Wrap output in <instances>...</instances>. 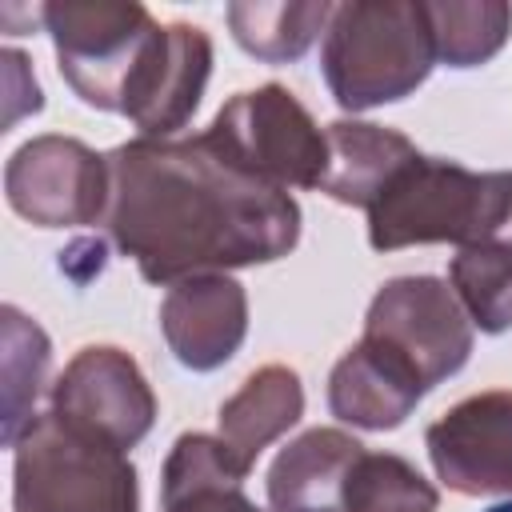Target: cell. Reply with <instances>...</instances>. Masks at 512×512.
I'll list each match as a JSON object with an SVG mask.
<instances>
[{"label": "cell", "instance_id": "obj_15", "mask_svg": "<svg viewBox=\"0 0 512 512\" xmlns=\"http://www.w3.org/2000/svg\"><path fill=\"white\" fill-rule=\"evenodd\" d=\"M324 132H328V172L320 192H328L336 204H352L364 212L400 176V168H408L420 156L404 132L384 124L336 120Z\"/></svg>", "mask_w": 512, "mask_h": 512}, {"label": "cell", "instance_id": "obj_20", "mask_svg": "<svg viewBox=\"0 0 512 512\" xmlns=\"http://www.w3.org/2000/svg\"><path fill=\"white\" fill-rule=\"evenodd\" d=\"M436 60L448 68H476L492 60L512 36V4L504 0H436L424 4Z\"/></svg>", "mask_w": 512, "mask_h": 512}, {"label": "cell", "instance_id": "obj_9", "mask_svg": "<svg viewBox=\"0 0 512 512\" xmlns=\"http://www.w3.org/2000/svg\"><path fill=\"white\" fill-rule=\"evenodd\" d=\"M52 416L128 452L156 424V396L140 364L112 344L80 348L52 384Z\"/></svg>", "mask_w": 512, "mask_h": 512}, {"label": "cell", "instance_id": "obj_3", "mask_svg": "<svg viewBox=\"0 0 512 512\" xmlns=\"http://www.w3.org/2000/svg\"><path fill=\"white\" fill-rule=\"evenodd\" d=\"M436 64L432 24L416 0H348L324 32V84L348 112L412 96Z\"/></svg>", "mask_w": 512, "mask_h": 512}, {"label": "cell", "instance_id": "obj_13", "mask_svg": "<svg viewBox=\"0 0 512 512\" xmlns=\"http://www.w3.org/2000/svg\"><path fill=\"white\" fill-rule=\"evenodd\" d=\"M424 392L428 388L404 360H396L392 352H384L380 344L364 336L336 360L328 376L332 416L352 428H368V432H388L404 424Z\"/></svg>", "mask_w": 512, "mask_h": 512}, {"label": "cell", "instance_id": "obj_10", "mask_svg": "<svg viewBox=\"0 0 512 512\" xmlns=\"http://www.w3.org/2000/svg\"><path fill=\"white\" fill-rule=\"evenodd\" d=\"M436 476L460 496H512V388L452 404L424 432Z\"/></svg>", "mask_w": 512, "mask_h": 512}, {"label": "cell", "instance_id": "obj_7", "mask_svg": "<svg viewBox=\"0 0 512 512\" xmlns=\"http://www.w3.org/2000/svg\"><path fill=\"white\" fill-rule=\"evenodd\" d=\"M364 340L404 360L424 388H436L468 364L472 320L440 276H396L372 296Z\"/></svg>", "mask_w": 512, "mask_h": 512}, {"label": "cell", "instance_id": "obj_17", "mask_svg": "<svg viewBox=\"0 0 512 512\" xmlns=\"http://www.w3.org/2000/svg\"><path fill=\"white\" fill-rule=\"evenodd\" d=\"M304 416V384L288 364L256 368L224 404H220V440L252 472L256 456L280 440Z\"/></svg>", "mask_w": 512, "mask_h": 512}, {"label": "cell", "instance_id": "obj_18", "mask_svg": "<svg viewBox=\"0 0 512 512\" xmlns=\"http://www.w3.org/2000/svg\"><path fill=\"white\" fill-rule=\"evenodd\" d=\"M336 4H264V0H236L228 4V28L236 44L264 60V64H288L300 60L320 32H328Z\"/></svg>", "mask_w": 512, "mask_h": 512}, {"label": "cell", "instance_id": "obj_6", "mask_svg": "<svg viewBox=\"0 0 512 512\" xmlns=\"http://www.w3.org/2000/svg\"><path fill=\"white\" fill-rule=\"evenodd\" d=\"M208 136L248 172L276 188H320L328 172V132L284 88L260 84L236 92L212 120Z\"/></svg>", "mask_w": 512, "mask_h": 512}, {"label": "cell", "instance_id": "obj_22", "mask_svg": "<svg viewBox=\"0 0 512 512\" xmlns=\"http://www.w3.org/2000/svg\"><path fill=\"white\" fill-rule=\"evenodd\" d=\"M440 492L396 452H360L344 484V512H436Z\"/></svg>", "mask_w": 512, "mask_h": 512}, {"label": "cell", "instance_id": "obj_19", "mask_svg": "<svg viewBox=\"0 0 512 512\" xmlns=\"http://www.w3.org/2000/svg\"><path fill=\"white\" fill-rule=\"evenodd\" d=\"M0 324H4V444L12 448L20 432L36 420V400L52 368V344L44 328L12 304L0 308Z\"/></svg>", "mask_w": 512, "mask_h": 512}, {"label": "cell", "instance_id": "obj_5", "mask_svg": "<svg viewBox=\"0 0 512 512\" xmlns=\"http://www.w3.org/2000/svg\"><path fill=\"white\" fill-rule=\"evenodd\" d=\"M64 84L100 112H120L160 24L136 0H56L40 8Z\"/></svg>", "mask_w": 512, "mask_h": 512}, {"label": "cell", "instance_id": "obj_8", "mask_svg": "<svg viewBox=\"0 0 512 512\" xmlns=\"http://www.w3.org/2000/svg\"><path fill=\"white\" fill-rule=\"evenodd\" d=\"M4 196L16 216L36 228H80L108 212L112 172L108 156L76 136H32L4 168Z\"/></svg>", "mask_w": 512, "mask_h": 512}, {"label": "cell", "instance_id": "obj_4", "mask_svg": "<svg viewBox=\"0 0 512 512\" xmlns=\"http://www.w3.org/2000/svg\"><path fill=\"white\" fill-rule=\"evenodd\" d=\"M12 452L16 512H140V484L128 452L52 412L36 416Z\"/></svg>", "mask_w": 512, "mask_h": 512}, {"label": "cell", "instance_id": "obj_16", "mask_svg": "<svg viewBox=\"0 0 512 512\" xmlns=\"http://www.w3.org/2000/svg\"><path fill=\"white\" fill-rule=\"evenodd\" d=\"M248 468L220 436H176L160 472V512H260L244 492Z\"/></svg>", "mask_w": 512, "mask_h": 512}, {"label": "cell", "instance_id": "obj_21", "mask_svg": "<svg viewBox=\"0 0 512 512\" xmlns=\"http://www.w3.org/2000/svg\"><path fill=\"white\" fill-rule=\"evenodd\" d=\"M448 284L464 304L472 328L508 332L512 328V244H472L448 264Z\"/></svg>", "mask_w": 512, "mask_h": 512}, {"label": "cell", "instance_id": "obj_11", "mask_svg": "<svg viewBox=\"0 0 512 512\" xmlns=\"http://www.w3.org/2000/svg\"><path fill=\"white\" fill-rule=\"evenodd\" d=\"M212 76V36L196 24H160L144 64L124 92V116L148 140H172L192 112Z\"/></svg>", "mask_w": 512, "mask_h": 512}, {"label": "cell", "instance_id": "obj_14", "mask_svg": "<svg viewBox=\"0 0 512 512\" xmlns=\"http://www.w3.org/2000/svg\"><path fill=\"white\" fill-rule=\"evenodd\" d=\"M364 444L340 428H308L268 468L272 512H344V484Z\"/></svg>", "mask_w": 512, "mask_h": 512}, {"label": "cell", "instance_id": "obj_12", "mask_svg": "<svg viewBox=\"0 0 512 512\" xmlns=\"http://www.w3.org/2000/svg\"><path fill=\"white\" fill-rule=\"evenodd\" d=\"M160 332L168 340V352L192 372L228 364L248 336L244 284L228 272L176 280L160 304Z\"/></svg>", "mask_w": 512, "mask_h": 512}, {"label": "cell", "instance_id": "obj_23", "mask_svg": "<svg viewBox=\"0 0 512 512\" xmlns=\"http://www.w3.org/2000/svg\"><path fill=\"white\" fill-rule=\"evenodd\" d=\"M488 512H512V500H504V504H492Z\"/></svg>", "mask_w": 512, "mask_h": 512}, {"label": "cell", "instance_id": "obj_1", "mask_svg": "<svg viewBox=\"0 0 512 512\" xmlns=\"http://www.w3.org/2000/svg\"><path fill=\"white\" fill-rule=\"evenodd\" d=\"M108 236L148 284L280 260L300 240V204L236 164L208 132L136 136L108 152Z\"/></svg>", "mask_w": 512, "mask_h": 512}, {"label": "cell", "instance_id": "obj_2", "mask_svg": "<svg viewBox=\"0 0 512 512\" xmlns=\"http://www.w3.org/2000/svg\"><path fill=\"white\" fill-rule=\"evenodd\" d=\"M368 244H512V172H472L420 152L368 208Z\"/></svg>", "mask_w": 512, "mask_h": 512}]
</instances>
